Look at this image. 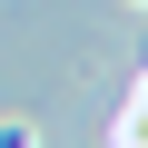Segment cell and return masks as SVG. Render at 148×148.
Masks as SVG:
<instances>
[{
	"mask_svg": "<svg viewBox=\"0 0 148 148\" xmlns=\"http://www.w3.org/2000/svg\"><path fill=\"white\" fill-rule=\"evenodd\" d=\"M0 148H40V128L30 119H0Z\"/></svg>",
	"mask_w": 148,
	"mask_h": 148,
	"instance_id": "1",
	"label": "cell"
},
{
	"mask_svg": "<svg viewBox=\"0 0 148 148\" xmlns=\"http://www.w3.org/2000/svg\"><path fill=\"white\" fill-rule=\"evenodd\" d=\"M128 10H148V0H128Z\"/></svg>",
	"mask_w": 148,
	"mask_h": 148,
	"instance_id": "2",
	"label": "cell"
}]
</instances>
